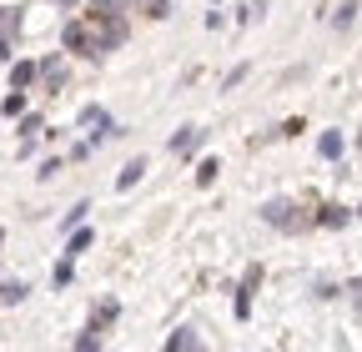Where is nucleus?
Returning <instances> with one entry per match:
<instances>
[{"label":"nucleus","instance_id":"f257e3e1","mask_svg":"<svg viewBox=\"0 0 362 352\" xmlns=\"http://www.w3.org/2000/svg\"><path fill=\"white\" fill-rule=\"evenodd\" d=\"M262 222L277 227V232H312V216H302V206H292L287 196H272L262 206Z\"/></svg>","mask_w":362,"mask_h":352},{"label":"nucleus","instance_id":"f03ea898","mask_svg":"<svg viewBox=\"0 0 362 352\" xmlns=\"http://www.w3.org/2000/svg\"><path fill=\"white\" fill-rule=\"evenodd\" d=\"M202 141H206V131H202V126H181L176 136H171V156H192Z\"/></svg>","mask_w":362,"mask_h":352},{"label":"nucleus","instance_id":"7ed1b4c3","mask_svg":"<svg viewBox=\"0 0 362 352\" xmlns=\"http://www.w3.org/2000/svg\"><path fill=\"white\" fill-rule=\"evenodd\" d=\"M262 282V267H247V277H242V287H237V317L247 322L252 317V287Z\"/></svg>","mask_w":362,"mask_h":352},{"label":"nucleus","instance_id":"20e7f679","mask_svg":"<svg viewBox=\"0 0 362 352\" xmlns=\"http://www.w3.org/2000/svg\"><path fill=\"white\" fill-rule=\"evenodd\" d=\"M347 222H352L347 206H317V216H312V227H337V232H342Z\"/></svg>","mask_w":362,"mask_h":352},{"label":"nucleus","instance_id":"39448f33","mask_svg":"<svg viewBox=\"0 0 362 352\" xmlns=\"http://www.w3.org/2000/svg\"><path fill=\"white\" fill-rule=\"evenodd\" d=\"M30 297V287L21 282V277H6L0 282V307H16V302H25Z\"/></svg>","mask_w":362,"mask_h":352},{"label":"nucleus","instance_id":"423d86ee","mask_svg":"<svg viewBox=\"0 0 362 352\" xmlns=\"http://www.w3.org/2000/svg\"><path fill=\"white\" fill-rule=\"evenodd\" d=\"M141 176H146V156H136V161H126V166H121V176H116V187H121V192H131L136 182H141Z\"/></svg>","mask_w":362,"mask_h":352},{"label":"nucleus","instance_id":"0eeeda50","mask_svg":"<svg viewBox=\"0 0 362 352\" xmlns=\"http://www.w3.org/2000/svg\"><path fill=\"white\" fill-rule=\"evenodd\" d=\"M35 76H40V66H35V61H16V66H11V91H25Z\"/></svg>","mask_w":362,"mask_h":352},{"label":"nucleus","instance_id":"6e6552de","mask_svg":"<svg viewBox=\"0 0 362 352\" xmlns=\"http://www.w3.org/2000/svg\"><path fill=\"white\" fill-rule=\"evenodd\" d=\"M131 0H90V20H116Z\"/></svg>","mask_w":362,"mask_h":352},{"label":"nucleus","instance_id":"1a4fd4ad","mask_svg":"<svg viewBox=\"0 0 362 352\" xmlns=\"http://www.w3.org/2000/svg\"><path fill=\"white\" fill-rule=\"evenodd\" d=\"M357 0H342V6H332V30H352V20H357Z\"/></svg>","mask_w":362,"mask_h":352},{"label":"nucleus","instance_id":"9d476101","mask_svg":"<svg viewBox=\"0 0 362 352\" xmlns=\"http://www.w3.org/2000/svg\"><path fill=\"white\" fill-rule=\"evenodd\" d=\"M90 242H96V232H90V227H71V242H66V257L76 262V257H81V252H86Z\"/></svg>","mask_w":362,"mask_h":352},{"label":"nucleus","instance_id":"9b49d317","mask_svg":"<svg viewBox=\"0 0 362 352\" xmlns=\"http://www.w3.org/2000/svg\"><path fill=\"white\" fill-rule=\"evenodd\" d=\"M342 146H347V141H342V131H322V136H317V151H322L327 161H337Z\"/></svg>","mask_w":362,"mask_h":352},{"label":"nucleus","instance_id":"f8f14e48","mask_svg":"<svg viewBox=\"0 0 362 352\" xmlns=\"http://www.w3.org/2000/svg\"><path fill=\"white\" fill-rule=\"evenodd\" d=\"M166 347H171V352H192V347H202V337H197L192 327H176V332L166 337Z\"/></svg>","mask_w":362,"mask_h":352},{"label":"nucleus","instance_id":"ddd939ff","mask_svg":"<svg viewBox=\"0 0 362 352\" xmlns=\"http://www.w3.org/2000/svg\"><path fill=\"white\" fill-rule=\"evenodd\" d=\"M61 40H66V51H81V56H86V25H81V20H71V25L61 30Z\"/></svg>","mask_w":362,"mask_h":352},{"label":"nucleus","instance_id":"4468645a","mask_svg":"<svg viewBox=\"0 0 362 352\" xmlns=\"http://www.w3.org/2000/svg\"><path fill=\"white\" fill-rule=\"evenodd\" d=\"M216 171H221V161H216V156H206V161L197 166V187H211V182H216Z\"/></svg>","mask_w":362,"mask_h":352},{"label":"nucleus","instance_id":"2eb2a0df","mask_svg":"<svg viewBox=\"0 0 362 352\" xmlns=\"http://www.w3.org/2000/svg\"><path fill=\"white\" fill-rule=\"evenodd\" d=\"M40 76H45V86H51V91H56V86H66V71H61L56 61H40Z\"/></svg>","mask_w":362,"mask_h":352},{"label":"nucleus","instance_id":"dca6fc26","mask_svg":"<svg viewBox=\"0 0 362 352\" xmlns=\"http://www.w3.org/2000/svg\"><path fill=\"white\" fill-rule=\"evenodd\" d=\"M16 30H21V11L0 6V35H16Z\"/></svg>","mask_w":362,"mask_h":352},{"label":"nucleus","instance_id":"f3484780","mask_svg":"<svg viewBox=\"0 0 362 352\" xmlns=\"http://www.w3.org/2000/svg\"><path fill=\"white\" fill-rule=\"evenodd\" d=\"M76 347H81V352H90V347H101V327H96V322H90V327H86V332L76 337Z\"/></svg>","mask_w":362,"mask_h":352},{"label":"nucleus","instance_id":"a211bd4d","mask_svg":"<svg viewBox=\"0 0 362 352\" xmlns=\"http://www.w3.org/2000/svg\"><path fill=\"white\" fill-rule=\"evenodd\" d=\"M86 211H90V206H86V201H76V206L66 211V222H61V232H71V227H81V216H86Z\"/></svg>","mask_w":362,"mask_h":352},{"label":"nucleus","instance_id":"6ab92c4d","mask_svg":"<svg viewBox=\"0 0 362 352\" xmlns=\"http://www.w3.org/2000/svg\"><path fill=\"white\" fill-rule=\"evenodd\" d=\"M51 282H56V287H66V282H71V257H61V262H56V272H51Z\"/></svg>","mask_w":362,"mask_h":352},{"label":"nucleus","instance_id":"aec40b11","mask_svg":"<svg viewBox=\"0 0 362 352\" xmlns=\"http://www.w3.org/2000/svg\"><path fill=\"white\" fill-rule=\"evenodd\" d=\"M0 111H6V116H21V111H25V96H21V91L6 96V101H0Z\"/></svg>","mask_w":362,"mask_h":352},{"label":"nucleus","instance_id":"412c9836","mask_svg":"<svg viewBox=\"0 0 362 352\" xmlns=\"http://www.w3.org/2000/svg\"><path fill=\"white\" fill-rule=\"evenodd\" d=\"M56 171H61V156H51V161H40V171H35V176H40V182H51Z\"/></svg>","mask_w":362,"mask_h":352},{"label":"nucleus","instance_id":"4be33fe9","mask_svg":"<svg viewBox=\"0 0 362 352\" xmlns=\"http://www.w3.org/2000/svg\"><path fill=\"white\" fill-rule=\"evenodd\" d=\"M242 81H247V66H232V71H226V81H221V86H226V91H232V86H242Z\"/></svg>","mask_w":362,"mask_h":352},{"label":"nucleus","instance_id":"5701e85b","mask_svg":"<svg viewBox=\"0 0 362 352\" xmlns=\"http://www.w3.org/2000/svg\"><path fill=\"white\" fill-rule=\"evenodd\" d=\"M146 16H151V20H166V16H171V6H166V0H151Z\"/></svg>","mask_w":362,"mask_h":352},{"label":"nucleus","instance_id":"b1692460","mask_svg":"<svg viewBox=\"0 0 362 352\" xmlns=\"http://www.w3.org/2000/svg\"><path fill=\"white\" fill-rule=\"evenodd\" d=\"M347 297H352V307H357V317H362V277H357V282H347Z\"/></svg>","mask_w":362,"mask_h":352},{"label":"nucleus","instance_id":"393cba45","mask_svg":"<svg viewBox=\"0 0 362 352\" xmlns=\"http://www.w3.org/2000/svg\"><path fill=\"white\" fill-rule=\"evenodd\" d=\"M35 131H40V116H25V121H21V136L30 141V136H35Z\"/></svg>","mask_w":362,"mask_h":352},{"label":"nucleus","instance_id":"a878e982","mask_svg":"<svg viewBox=\"0 0 362 352\" xmlns=\"http://www.w3.org/2000/svg\"><path fill=\"white\" fill-rule=\"evenodd\" d=\"M11 56H16V51H11V35H0V66H6Z\"/></svg>","mask_w":362,"mask_h":352},{"label":"nucleus","instance_id":"bb28decb","mask_svg":"<svg viewBox=\"0 0 362 352\" xmlns=\"http://www.w3.org/2000/svg\"><path fill=\"white\" fill-rule=\"evenodd\" d=\"M56 6H61V11H76V6H81V0H56Z\"/></svg>","mask_w":362,"mask_h":352},{"label":"nucleus","instance_id":"cd10ccee","mask_svg":"<svg viewBox=\"0 0 362 352\" xmlns=\"http://www.w3.org/2000/svg\"><path fill=\"white\" fill-rule=\"evenodd\" d=\"M0 242H6V232H0Z\"/></svg>","mask_w":362,"mask_h":352},{"label":"nucleus","instance_id":"c85d7f7f","mask_svg":"<svg viewBox=\"0 0 362 352\" xmlns=\"http://www.w3.org/2000/svg\"><path fill=\"white\" fill-rule=\"evenodd\" d=\"M357 216H362V206H357Z\"/></svg>","mask_w":362,"mask_h":352},{"label":"nucleus","instance_id":"c756f323","mask_svg":"<svg viewBox=\"0 0 362 352\" xmlns=\"http://www.w3.org/2000/svg\"><path fill=\"white\" fill-rule=\"evenodd\" d=\"M357 146H362V136H357Z\"/></svg>","mask_w":362,"mask_h":352}]
</instances>
